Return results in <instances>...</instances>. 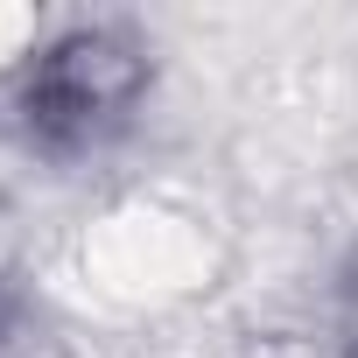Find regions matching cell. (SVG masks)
<instances>
[{"label": "cell", "instance_id": "obj_1", "mask_svg": "<svg viewBox=\"0 0 358 358\" xmlns=\"http://www.w3.org/2000/svg\"><path fill=\"white\" fill-rule=\"evenodd\" d=\"M141 85H148V64H141L134 43H120L106 29H78L57 50H43L22 113H29V134L50 155H78V148H99L134 113Z\"/></svg>", "mask_w": 358, "mask_h": 358}, {"label": "cell", "instance_id": "obj_2", "mask_svg": "<svg viewBox=\"0 0 358 358\" xmlns=\"http://www.w3.org/2000/svg\"><path fill=\"white\" fill-rule=\"evenodd\" d=\"M351 302H358V267H351Z\"/></svg>", "mask_w": 358, "mask_h": 358}]
</instances>
